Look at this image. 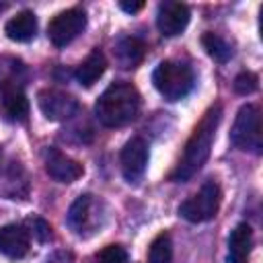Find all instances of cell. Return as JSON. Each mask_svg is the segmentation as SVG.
Here are the masks:
<instances>
[{
	"label": "cell",
	"instance_id": "6da1fadb",
	"mask_svg": "<svg viewBox=\"0 0 263 263\" xmlns=\"http://www.w3.org/2000/svg\"><path fill=\"white\" fill-rule=\"evenodd\" d=\"M220 117H222V107L218 103L212 105L203 113V117L193 127V134L189 136V140L185 144L181 160L177 162L175 171L171 173L173 181H187L205 164V160L212 152V144H214V138H216Z\"/></svg>",
	"mask_w": 263,
	"mask_h": 263
},
{
	"label": "cell",
	"instance_id": "7a4b0ae2",
	"mask_svg": "<svg viewBox=\"0 0 263 263\" xmlns=\"http://www.w3.org/2000/svg\"><path fill=\"white\" fill-rule=\"evenodd\" d=\"M140 92L129 82H113L97 101L95 111L103 125L123 127L132 123L140 113Z\"/></svg>",
	"mask_w": 263,
	"mask_h": 263
},
{
	"label": "cell",
	"instance_id": "3957f363",
	"mask_svg": "<svg viewBox=\"0 0 263 263\" xmlns=\"http://www.w3.org/2000/svg\"><path fill=\"white\" fill-rule=\"evenodd\" d=\"M152 82L166 101H179L187 97L189 90L193 88V72L183 62L164 60L156 66L152 74Z\"/></svg>",
	"mask_w": 263,
	"mask_h": 263
},
{
	"label": "cell",
	"instance_id": "277c9868",
	"mask_svg": "<svg viewBox=\"0 0 263 263\" xmlns=\"http://www.w3.org/2000/svg\"><path fill=\"white\" fill-rule=\"evenodd\" d=\"M230 142L255 154L263 150V132H261V111L257 105H242L236 113L234 125L230 129Z\"/></svg>",
	"mask_w": 263,
	"mask_h": 263
},
{
	"label": "cell",
	"instance_id": "5b68a950",
	"mask_svg": "<svg viewBox=\"0 0 263 263\" xmlns=\"http://www.w3.org/2000/svg\"><path fill=\"white\" fill-rule=\"evenodd\" d=\"M66 222L78 236H92L105 222V205L99 197L84 193L70 205Z\"/></svg>",
	"mask_w": 263,
	"mask_h": 263
},
{
	"label": "cell",
	"instance_id": "8992f818",
	"mask_svg": "<svg viewBox=\"0 0 263 263\" xmlns=\"http://www.w3.org/2000/svg\"><path fill=\"white\" fill-rule=\"evenodd\" d=\"M220 201H222V191L218 187V183L208 181L201 185V189L191 195L189 199H185L179 205V216H183L187 222H208L212 220L218 210H220Z\"/></svg>",
	"mask_w": 263,
	"mask_h": 263
},
{
	"label": "cell",
	"instance_id": "52a82bcc",
	"mask_svg": "<svg viewBox=\"0 0 263 263\" xmlns=\"http://www.w3.org/2000/svg\"><path fill=\"white\" fill-rule=\"evenodd\" d=\"M86 27V14L80 8H68L58 12L47 25V37L55 47H66L72 43Z\"/></svg>",
	"mask_w": 263,
	"mask_h": 263
},
{
	"label": "cell",
	"instance_id": "ba28073f",
	"mask_svg": "<svg viewBox=\"0 0 263 263\" xmlns=\"http://www.w3.org/2000/svg\"><path fill=\"white\" fill-rule=\"evenodd\" d=\"M37 103L41 113L49 119V121H64L68 117H72L78 111V101L58 88H43L37 95Z\"/></svg>",
	"mask_w": 263,
	"mask_h": 263
},
{
	"label": "cell",
	"instance_id": "9c48e42d",
	"mask_svg": "<svg viewBox=\"0 0 263 263\" xmlns=\"http://www.w3.org/2000/svg\"><path fill=\"white\" fill-rule=\"evenodd\" d=\"M0 113L8 121H25L29 115V101L23 88L12 80L0 84Z\"/></svg>",
	"mask_w": 263,
	"mask_h": 263
},
{
	"label": "cell",
	"instance_id": "30bf717a",
	"mask_svg": "<svg viewBox=\"0 0 263 263\" xmlns=\"http://www.w3.org/2000/svg\"><path fill=\"white\" fill-rule=\"evenodd\" d=\"M187 23H189V8L185 4L166 0L158 6L156 25H158V31L164 37H175V35L183 33Z\"/></svg>",
	"mask_w": 263,
	"mask_h": 263
},
{
	"label": "cell",
	"instance_id": "8fae6325",
	"mask_svg": "<svg viewBox=\"0 0 263 263\" xmlns=\"http://www.w3.org/2000/svg\"><path fill=\"white\" fill-rule=\"evenodd\" d=\"M146 162H148V144L138 136L127 140L121 150V168L125 179L138 181L146 171Z\"/></svg>",
	"mask_w": 263,
	"mask_h": 263
},
{
	"label": "cell",
	"instance_id": "7c38bea8",
	"mask_svg": "<svg viewBox=\"0 0 263 263\" xmlns=\"http://www.w3.org/2000/svg\"><path fill=\"white\" fill-rule=\"evenodd\" d=\"M45 173L51 179L60 181V183H72V181L82 177L84 168H82V164L78 160L62 154L55 148H49L47 154H45Z\"/></svg>",
	"mask_w": 263,
	"mask_h": 263
},
{
	"label": "cell",
	"instance_id": "4fadbf2b",
	"mask_svg": "<svg viewBox=\"0 0 263 263\" xmlns=\"http://www.w3.org/2000/svg\"><path fill=\"white\" fill-rule=\"evenodd\" d=\"M31 240L29 232L21 224H6L0 226V253L10 259H21L29 253Z\"/></svg>",
	"mask_w": 263,
	"mask_h": 263
},
{
	"label": "cell",
	"instance_id": "5bb4252c",
	"mask_svg": "<svg viewBox=\"0 0 263 263\" xmlns=\"http://www.w3.org/2000/svg\"><path fill=\"white\" fill-rule=\"evenodd\" d=\"M251 249H253V230L247 222H242L230 232L226 263H247Z\"/></svg>",
	"mask_w": 263,
	"mask_h": 263
},
{
	"label": "cell",
	"instance_id": "9a60e30c",
	"mask_svg": "<svg viewBox=\"0 0 263 263\" xmlns=\"http://www.w3.org/2000/svg\"><path fill=\"white\" fill-rule=\"evenodd\" d=\"M4 33L8 39L18 41V43H27L35 37L37 33V18L31 10H23L18 14H14L6 25H4Z\"/></svg>",
	"mask_w": 263,
	"mask_h": 263
},
{
	"label": "cell",
	"instance_id": "2e32d148",
	"mask_svg": "<svg viewBox=\"0 0 263 263\" xmlns=\"http://www.w3.org/2000/svg\"><path fill=\"white\" fill-rule=\"evenodd\" d=\"M105 68H107L105 53H103L99 47H95V49L80 62V66L76 68V80H78L82 86L88 88V86H92V84L103 76Z\"/></svg>",
	"mask_w": 263,
	"mask_h": 263
},
{
	"label": "cell",
	"instance_id": "e0dca14e",
	"mask_svg": "<svg viewBox=\"0 0 263 263\" xmlns=\"http://www.w3.org/2000/svg\"><path fill=\"white\" fill-rule=\"evenodd\" d=\"M144 43L138 39V37H123L115 43V60L121 68L129 70V68H136L142 60H144Z\"/></svg>",
	"mask_w": 263,
	"mask_h": 263
},
{
	"label": "cell",
	"instance_id": "ac0fdd59",
	"mask_svg": "<svg viewBox=\"0 0 263 263\" xmlns=\"http://www.w3.org/2000/svg\"><path fill=\"white\" fill-rule=\"evenodd\" d=\"M201 45H203V49L208 51V55L214 58L216 62H228L230 55H232V47H230V43H228L224 37H220L218 33H212V31L203 33V37H201Z\"/></svg>",
	"mask_w": 263,
	"mask_h": 263
},
{
	"label": "cell",
	"instance_id": "d6986e66",
	"mask_svg": "<svg viewBox=\"0 0 263 263\" xmlns=\"http://www.w3.org/2000/svg\"><path fill=\"white\" fill-rule=\"evenodd\" d=\"M173 261V242L168 232H160L148 251V263H171Z\"/></svg>",
	"mask_w": 263,
	"mask_h": 263
},
{
	"label": "cell",
	"instance_id": "ffe728a7",
	"mask_svg": "<svg viewBox=\"0 0 263 263\" xmlns=\"http://www.w3.org/2000/svg\"><path fill=\"white\" fill-rule=\"evenodd\" d=\"M97 263H127V253L119 245H107L97 255Z\"/></svg>",
	"mask_w": 263,
	"mask_h": 263
},
{
	"label": "cell",
	"instance_id": "44dd1931",
	"mask_svg": "<svg viewBox=\"0 0 263 263\" xmlns=\"http://www.w3.org/2000/svg\"><path fill=\"white\" fill-rule=\"evenodd\" d=\"M257 86H259V78L253 72H240L234 78V90L238 95H251L257 90Z\"/></svg>",
	"mask_w": 263,
	"mask_h": 263
},
{
	"label": "cell",
	"instance_id": "7402d4cb",
	"mask_svg": "<svg viewBox=\"0 0 263 263\" xmlns=\"http://www.w3.org/2000/svg\"><path fill=\"white\" fill-rule=\"evenodd\" d=\"M27 226L31 228V230H27V232L33 234L39 242H45V240L51 236V226H49L43 218H31V220H27Z\"/></svg>",
	"mask_w": 263,
	"mask_h": 263
},
{
	"label": "cell",
	"instance_id": "603a6c76",
	"mask_svg": "<svg viewBox=\"0 0 263 263\" xmlns=\"http://www.w3.org/2000/svg\"><path fill=\"white\" fill-rule=\"evenodd\" d=\"M119 6L125 10V12H138L144 8V2H119Z\"/></svg>",
	"mask_w": 263,
	"mask_h": 263
}]
</instances>
